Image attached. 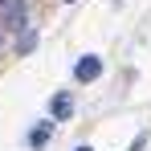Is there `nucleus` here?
Listing matches in <instances>:
<instances>
[{
	"label": "nucleus",
	"mask_w": 151,
	"mask_h": 151,
	"mask_svg": "<svg viewBox=\"0 0 151 151\" xmlns=\"http://www.w3.org/2000/svg\"><path fill=\"white\" fill-rule=\"evenodd\" d=\"M0 25H4V29H25L29 25L25 0H0Z\"/></svg>",
	"instance_id": "f257e3e1"
},
{
	"label": "nucleus",
	"mask_w": 151,
	"mask_h": 151,
	"mask_svg": "<svg viewBox=\"0 0 151 151\" xmlns=\"http://www.w3.org/2000/svg\"><path fill=\"white\" fill-rule=\"evenodd\" d=\"M98 74H102V61H98V57H90V53L74 65V78H78V82H94Z\"/></svg>",
	"instance_id": "f03ea898"
},
{
	"label": "nucleus",
	"mask_w": 151,
	"mask_h": 151,
	"mask_svg": "<svg viewBox=\"0 0 151 151\" xmlns=\"http://www.w3.org/2000/svg\"><path fill=\"white\" fill-rule=\"evenodd\" d=\"M70 110H74L70 94H57V98H53V114H57V119H70Z\"/></svg>",
	"instance_id": "7ed1b4c3"
},
{
	"label": "nucleus",
	"mask_w": 151,
	"mask_h": 151,
	"mask_svg": "<svg viewBox=\"0 0 151 151\" xmlns=\"http://www.w3.org/2000/svg\"><path fill=\"white\" fill-rule=\"evenodd\" d=\"M49 131H53V123H45V127H37V131H33V147H41V143L49 139Z\"/></svg>",
	"instance_id": "20e7f679"
},
{
	"label": "nucleus",
	"mask_w": 151,
	"mask_h": 151,
	"mask_svg": "<svg viewBox=\"0 0 151 151\" xmlns=\"http://www.w3.org/2000/svg\"><path fill=\"white\" fill-rule=\"evenodd\" d=\"M74 151H94V147H74Z\"/></svg>",
	"instance_id": "39448f33"
}]
</instances>
